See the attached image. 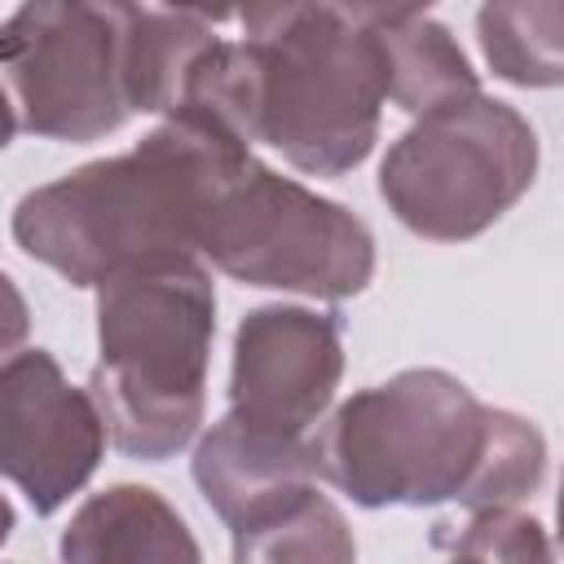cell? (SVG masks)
Returning a JSON list of instances; mask_svg holds the SVG:
<instances>
[{
	"label": "cell",
	"instance_id": "obj_1",
	"mask_svg": "<svg viewBox=\"0 0 564 564\" xmlns=\"http://www.w3.org/2000/svg\"><path fill=\"white\" fill-rule=\"evenodd\" d=\"M317 467L370 511L436 502L494 511L542 485L546 441L529 419L480 405L449 370L414 366L352 392L322 423Z\"/></svg>",
	"mask_w": 564,
	"mask_h": 564
},
{
	"label": "cell",
	"instance_id": "obj_2",
	"mask_svg": "<svg viewBox=\"0 0 564 564\" xmlns=\"http://www.w3.org/2000/svg\"><path fill=\"white\" fill-rule=\"evenodd\" d=\"M251 145L189 115H167L128 154L84 163L13 207V242L70 286H101L150 260L198 256L220 189Z\"/></svg>",
	"mask_w": 564,
	"mask_h": 564
},
{
	"label": "cell",
	"instance_id": "obj_3",
	"mask_svg": "<svg viewBox=\"0 0 564 564\" xmlns=\"http://www.w3.org/2000/svg\"><path fill=\"white\" fill-rule=\"evenodd\" d=\"M216 286L198 256L150 260L97 286L88 392L115 449L141 463L181 454L207 410Z\"/></svg>",
	"mask_w": 564,
	"mask_h": 564
},
{
	"label": "cell",
	"instance_id": "obj_4",
	"mask_svg": "<svg viewBox=\"0 0 564 564\" xmlns=\"http://www.w3.org/2000/svg\"><path fill=\"white\" fill-rule=\"evenodd\" d=\"M238 22L256 62V141L308 176L361 167L388 101L375 4H251Z\"/></svg>",
	"mask_w": 564,
	"mask_h": 564
},
{
	"label": "cell",
	"instance_id": "obj_5",
	"mask_svg": "<svg viewBox=\"0 0 564 564\" xmlns=\"http://www.w3.org/2000/svg\"><path fill=\"white\" fill-rule=\"evenodd\" d=\"M538 176V132L498 97H467L405 128L379 167L388 212L419 238L467 242L511 212Z\"/></svg>",
	"mask_w": 564,
	"mask_h": 564
},
{
	"label": "cell",
	"instance_id": "obj_6",
	"mask_svg": "<svg viewBox=\"0 0 564 564\" xmlns=\"http://www.w3.org/2000/svg\"><path fill=\"white\" fill-rule=\"evenodd\" d=\"M198 251L229 278L313 300H348L375 278V234L344 203L251 159L212 203Z\"/></svg>",
	"mask_w": 564,
	"mask_h": 564
},
{
	"label": "cell",
	"instance_id": "obj_7",
	"mask_svg": "<svg viewBox=\"0 0 564 564\" xmlns=\"http://www.w3.org/2000/svg\"><path fill=\"white\" fill-rule=\"evenodd\" d=\"M9 137L97 141L132 115L123 93L119 4L40 0L13 9L0 35Z\"/></svg>",
	"mask_w": 564,
	"mask_h": 564
},
{
	"label": "cell",
	"instance_id": "obj_8",
	"mask_svg": "<svg viewBox=\"0 0 564 564\" xmlns=\"http://www.w3.org/2000/svg\"><path fill=\"white\" fill-rule=\"evenodd\" d=\"M110 427L88 388H75L48 348L13 352L0 370V467L35 516H53L79 494Z\"/></svg>",
	"mask_w": 564,
	"mask_h": 564
},
{
	"label": "cell",
	"instance_id": "obj_9",
	"mask_svg": "<svg viewBox=\"0 0 564 564\" xmlns=\"http://www.w3.org/2000/svg\"><path fill=\"white\" fill-rule=\"evenodd\" d=\"M344 375L339 313L300 304H260L234 330L229 410L247 423L308 436L335 401Z\"/></svg>",
	"mask_w": 564,
	"mask_h": 564
},
{
	"label": "cell",
	"instance_id": "obj_10",
	"mask_svg": "<svg viewBox=\"0 0 564 564\" xmlns=\"http://www.w3.org/2000/svg\"><path fill=\"white\" fill-rule=\"evenodd\" d=\"M194 485L229 533L256 529L317 489V441L238 419L234 410L194 445Z\"/></svg>",
	"mask_w": 564,
	"mask_h": 564
},
{
	"label": "cell",
	"instance_id": "obj_11",
	"mask_svg": "<svg viewBox=\"0 0 564 564\" xmlns=\"http://www.w3.org/2000/svg\"><path fill=\"white\" fill-rule=\"evenodd\" d=\"M57 555L62 564H203L185 516L150 485H110L79 502Z\"/></svg>",
	"mask_w": 564,
	"mask_h": 564
},
{
	"label": "cell",
	"instance_id": "obj_12",
	"mask_svg": "<svg viewBox=\"0 0 564 564\" xmlns=\"http://www.w3.org/2000/svg\"><path fill=\"white\" fill-rule=\"evenodd\" d=\"M225 13L207 9H159L119 4L123 31V93L141 115H172L194 66L220 44L216 22Z\"/></svg>",
	"mask_w": 564,
	"mask_h": 564
},
{
	"label": "cell",
	"instance_id": "obj_13",
	"mask_svg": "<svg viewBox=\"0 0 564 564\" xmlns=\"http://www.w3.org/2000/svg\"><path fill=\"white\" fill-rule=\"evenodd\" d=\"M375 35L388 62V101H397L405 115L423 119L454 101L480 97V79L467 53L449 35V26H441L436 18L419 9L375 4Z\"/></svg>",
	"mask_w": 564,
	"mask_h": 564
},
{
	"label": "cell",
	"instance_id": "obj_14",
	"mask_svg": "<svg viewBox=\"0 0 564 564\" xmlns=\"http://www.w3.org/2000/svg\"><path fill=\"white\" fill-rule=\"evenodd\" d=\"M485 62L516 88L564 84V0H494L476 13Z\"/></svg>",
	"mask_w": 564,
	"mask_h": 564
},
{
	"label": "cell",
	"instance_id": "obj_15",
	"mask_svg": "<svg viewBox=\"0 0 564 564\" xmlns=\"http://www.w3.org/2000/svg\"><path fill=\"white\" fill-rule=\"evenodd\" d=\"M234 564H357L344 511L317 489L282 516L234 533Z\"/></svg>",
	"mask_w": 564,
	"mask_h": 564
},
{
	"label": "cell",
	"instance_id": "obj_16",
	"mask_svg": "<svg viewBox=\"0 0 564 564\" xmlns=\"http://www.w3.org/2000/svg\"><path fill=\"white\" fill-rule=\"evenodd\" d=\"M432 546L471 564H555L546 529L516 507L467 511L463 520H436Z\"/></svg>",
	"mask_w": 564,
	"mask_h": 564
},
{
	"label": "cell",
	"instance_id": "obj_17",
	"mask_svg": "<svg viewBox=\"0 0 564 564\" xmlns=\"http://www.w3.org/2000/svg\"><path fill=\"white\" fill-rule=\"evenodd\" d=\"M555 524H560V546H564V480H560V498H555Z\"/></svg>",
	"mask_w": 564,
	"mask_h": 564
},
{
	"label": "cell",
	"instance_id": "obj_18",
	"mask_svg": "<svg viewBox=\"0 0 564 564\" xmlns=\"http://www.w3.org/2000/svg\"><path fill=\"white\" fill-rule=\"evenodd\" d=\"M449 564H471V560H454V555H449Z\"/></svg>",
	"mask_w": 564,
	"mask_h": 564
}]
</instances>
